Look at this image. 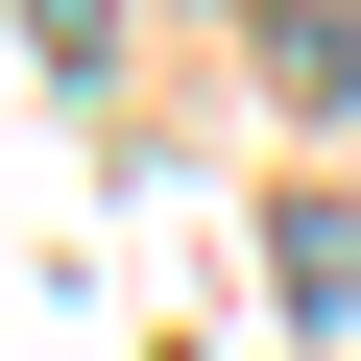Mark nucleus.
I'll list each match as a JSON object with an SVG mask.
<instances>
[{
	"mask_svg": "<svg viewBox=\"0 0 361 361\" xmlns=\"http://www.w3.org/2000/svg\"><path fill=\"white\" fill-rule=\"evenodd\" d=\"M265 265H289V313H361V217H337V193H289V217H265Z\"/></svg>",
	"mask_w": 361,
	"mask_h": 361,
	"instance_id": "f257e3e1",
	"label": "nucleus"
}]
</instances>
